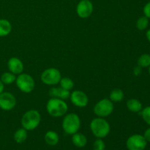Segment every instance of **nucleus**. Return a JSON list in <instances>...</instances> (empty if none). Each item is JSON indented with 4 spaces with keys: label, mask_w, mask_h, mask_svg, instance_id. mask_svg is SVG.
Listing matches in <instances>:
<instances>
[{
    "label": "nucleus",
    "mask_w": 150,
    "mask_h": 150,
    "mask_svg": "<svg viewBox=\"0 0 150 150\" xmlns=\"http://www.w3.org/2000/svg\"><path fill=\"white\" fill-rule=\"evenodd\" d=\"M146 39H147L148 41L150 42V29H148L147 32H146Z\"/></svg>",
    "instance_id": "c756f323"
},
{
    "label": "nucleus",
    "mask_w": 150,
    "mask_h": 150,
    "mask_svg": "<svg viewBox=\"0 0 150 150\" xmlns=\"http://www.w3.org/2000/svg\"><path fill=\"white\" fill-rule=\"evenodd\" d=\"M89 127L92 133L98 139L106 137L109 134L111 130L109 123L102 117H97L92 120Z\"/></svg>",
    "instance_id": "f03ea898"
},
{
    "label": "nucleus",
    "mask_w": 150,
    "mask_h": 150,
    "mask_svg": "<svg viewBox=\"0 0 150 150\" xmlns=\"http://www.w3.org/2000/svg\"><path fill=\"white\" fill-rule=\"evenodd\" d=\"M16 105V98L12 93L3 92L0 94V108L3 111H11Z\"/></svg>",
    "instance_id": "1a4fd4ad"
},
{
    "label": "nucleus",
    "mask_w": 150,
    "mask_h": 150,
    "mask_svg": "<svg viewBox=\"0 0 150 150\" xmlns=\"http://www.w3.org/2000/svg\"><path fill=\"white\" fill-rule=\"evenodd\" d=\"M16 86L23 93H30L35 89V80L27 73H21L16 77Z\"/></svg>",
    "instance_id": "423d86ee"
},
{
    "label": "nucleus",
    "mask_w": 150,
    "mask_h": 150,
    "mask_svg": "<svg viewBox=\"0 0 150 150\" xmlns=\"http://www.w3.org/2000/svg\"><path fill=\"white\" fill-rule=\"evenodd\" d=\"M27 136V130L24 128L18 129L14 133V140L16 143L22 144L26 140Z\"/></svg>",
    "instance_id": "a211bd4d"
},
{
    "label": "nucleus",
    "mask_w": 150,
    "mask_h": 150,
    "mask_svg": "<svg viewBox=\"0 0 150 150\" xmlns=\"http://www.w3.org/2000/svg\"><path fill=\"white\" fill-rule=\"evenodd\" d=\"M40 79L42 83L45 84L48 86H55L59 83L62 79V75L58 69L50 67L42 72Z\"/></svg>",
    "instance_id": "0eeeda50"
},
{
    "label": "nucleus",
    "mask_w": 150,
    "mask_h": 150,
    "mask_svg": "<svg viewBox=\"0 0 150 150\" xmlns=\"http://www.w3.org/2000/svg\"><path fill=\"white\" fill-rule=\"evenodd\" d=\"M0 80L2 81L4 84H12L13 83L16 82V76L10 71L6 72V73H4L1 75Z\"/></svg>",
    "instance_id": "aec40b11"
},
{
    "label": "nucleus",
    "mask_w": 150,
    "mask_h": 150,
    "mask_svg": "<svg viewBox=\"0 0 150 150\" xmlns=\"http://www.w3.org/2000/svg\"><path fill=\"white\" fill-rule=\"evenodd\" d=\"M138 65L141 67H149L150 66V54H142L138 59Z\"/></svg>",
    "instance_id": "5701e85b"
},
{
    "label": "nucleus",
    "mask_w": 150,
    "mask_h": 150,
    "mask_svg": "<svg viewBox=\"0 0 150 150\" xmlns=\"http://www.w3.org/2000/svg\"><path fill=\"white\" fill-rule=\"evenodd\" d=\"M105 143H104V142L101 139H98L95 142H94V150H105Z\"/></svg>",
    "instance_id": "393cba45"
},
{
    "label": "nucleus",
    "mask_w": 150,
    "mask_h": 150,
    "mask_svg": "<svg viewBox=\"0 0 150 150\" xmlns=\"http://www.w3.org/2000/svg\"><path fill=\"white\" fill-rule=\"evenodd\" d=\"M72 142L73 144L77 147H84L87 144V139L83 134L80 133H76L73 135Z\"/></svg>",
    "instance_id": "2eb2a0df"
},
{
    "label": "nucleus",
    "mask_w": 150,
    "mask_h": 150,
    "mask_svg": "<svg viewBox=\"0 0 150 150\" xmlns=\"http://www.w3.org/2000/svg\"><path fill=\"white\" fill-rule=\"evenodd\" d=\"M149 18H146V16H142L139 18L136 21V27L139 30L144 31L147 29L149 26Z\"/></svg>",
    "instance_id": "4be33fe9"
},
{
    "label": "nucleus",
    "mask_w": 150,
    "mask_h": 150,
    "mask_svg": "<svg viewBox=\"0 0 150 150\" xmlns=\"http://www.w3.org/2000/svg\"><path fill=\"white\" fill-rule=\"evenodd\" d=\"M46 110L50 116L57 118L65 115L68 110V105L64 100L52 98L47 103Z\"/></svg>",
    "instance_id": "f257e3e1"
},
{
    "label": "nucleus",
    "mask_w": 150,
    "mask_h": 150,
    "mask_svg": "<svg viewBox=\"0 0 150 150\" xmlns=\"http://www.w3.org/2000/svg\"><path fill=\"white\" fill-rule=\"evenodd\" d=\"M149 76H150V66L149 67Z\"/></svg>",
    "instance_id": "7c9ffc66"
},
{
    "label": "nucleus",
    "mask_w": 150,
    "mask_h": 150,
    "mask_svg": "<svg viewBox=\"0 0 150 150\" xmlns=\"http://www.w3.org/2000/svg\"><path fill=\"white\" fill-rule=\"evenodd\" d=\"M93 4L90 0H81L76 7V13L81 18H87L93 13Z\"/></svg>",
    "instance_id": "9d476101"
},
{
    "label": "nucleus",
    "mask_w": 150,
    "mask_h": 150,
    "mask_svg": "<svg viewBox=\"0 0 150 150\" xmlns=\"http://www.w3.org/2000/svg\"><path fill=\"white\" fill-rule=\"evenodd\" d=\"M12 25L7 19H0V37H6L10 34Z\"/></svg>",
    "instance_id": "dca6fc26"
},
{
    "label": "nucleus",
    "mask_w": 150,
    "mask_h": 150,
    "mask_svg": "<svg viewBox=\"0 0 150 150\" xmlns=\"http://www.w3.org/2000/svg\"><path fill=\"white\" fill-rule=\"evenodd\" d=\"M51 98H59L62 100H67L70 98V91L62 89V87H52L49 89L48 92Z\"/></svg>",
    "instance_id": "ddd939ff"
},
{
    "label": "nucleus",
    "mask_w": 150,
    "mask_h": 150,
    "mask_svg": "<svg viewBox=\"0 0 150 150\" xmlns=\"http://www.w3.org/2000/svg\"><path fill=\"white\" fill-rule=\"evenodd\" d=\"M45 141L50 146H55L59 141V137L57 133L53 130L48 131L45 135Z\"/></svg>",
    "instance_id": "f3484780"
},
{
    "label": "nucleus",
    "mask_w": 150,
    "mask_h": 150,
    "mask_svg": "<svg viewBox=\"0 0 150 150\" xmlns=\"http://www.w3.org/2000/svg\"><path fill=\"white\" fill-rule=\"evenodd\" d=\"M59 84L60 87L68 91L71 90L74 87V82L70 78H62L59 81Z\"/></svg>",
    "instance_id": "412c9836"
},
{
    "label": "nucleus",
    "mask_w": 150,
    "mask_h": 150,
    "mask_svg": "<svg viewBox=\"0 0 150 150\" xmlns=\"http://www.w3.org/2000/svg\"><path fill=\"white\" fill-rule=\"evenodd\" d=\"M147 142L144 136L135 134L130 136L126 142V146L128 150H144Z\"/></svg>",
    "instance_id": "6e6552de"
},
{
    "label": "nucleus",
    "mask_w": 150,
    "mask_h": 150,
    "mask_svg": "<svg viewBox=\"0 0 150 150\" xmlns=\"http://www.w3.org/2000/svg\"><path fill=\"white\" fill-rule=\"evenodd\" d=\"M127 108L130 111L133 113H139L142 111L143 106H142V103L141 101L139 100L135 99V98H131L129 99L127 101Z\"/></svg>",
    "instance_id": "4468645a"
},
{
    "label": "nucleus",
    "mask_w": 150,
    "mask_h": 150,
    "mask_svg": "<svg viewBox=\"0 0 150 150\" xmlns=\"http://www.w3.org/2000/svg\"><path fill=\"white\" fill-rule=\"evenodd\" d=\"M70 101L72 103L79 108H84L89 103V98L86 94L81 90H75L70 94Z\"/></svg>",
    "instance_id": "9b49d317"
},
{
    "label": "nucleus",
    "mask_w": 150,
    "mask_h": 150,
    "mask_svg": "<svg viewBox=\"0 0 150 150\" xmlns=\"http://www.w3.org/2000/svg\"><path fill=\"white\" fill-rule=\"evenodd\" d=\"M141 114L144 121L150 126V106H146L144 108H142Z\"/></svg>",
    "instance_id": "b1692460"
},
{
    "label": "nucleus",
    "mask_w": 150,
    "mask_h": 150,
    "mask_svg": "<svg viewBox=\"0 0 150 150\" xmlns=\"http://www.w3.org/2000/svg\"><path fill=\"white\" fill-rule=\"evenodd\" d=\"M41 115L37 110L31 109L26 111L21 118V125L26 130H33L39 126Z\"/></svg>",
    "instance_id": "7ed1b4c3"
},
{
    "label": "nucleus",
    "mask_w": 150,
    "mask_h": 150,
    "mask_svg": "<svg viewBox=\"0 0 150 150\" xmlns=\"http://www.w3.org/2000/svg\"><path fill=\"white\" fill-rule=\"evenodd\" d=\"M144 137L146 139V142H150V127L148 129H146L144 132Z\"/></svg>",
    "instance_id": "cd10ccee"
},
{
    "label": "nucleus",
    "mask_w": 150,
    "mask_h": 150,
    "mask_svg": "<svg viewBox=\"0 0 150 150\" xmlns=\"http://www.w3.org/2000/svg\"><path fill=\"white\" fill-rule=\"evenodd\" d=\"M124 92L122 89H114L110 93L109 99L111 100L112 102L114 103H119L120 101L124 99Z\"/></svg>",
    "instance_id": "6ab92c4d"
},
{
    "label": "nucleus",
    "mask_w": 150,
    "mask_h": 150,
    "mask_svg": "<svg viewBox=\"0 0 150 150\" xmlns=\"http://www.w3.org/2000/svg\"><path fill=\"white\" fill-rule=\"evenodd\" d=\"M7 67L9 71L15 75H19L23 73V64L20 59L17 57H11L7 62Z\"/></svg>",
    "instance_id": "f8f14e48"
},
{
    "label": "nucleus",
    "mask_w": 150,
    "mask_h": 150,
    "mask_svg": "<svg viewBox=\"0 0 150 150\" xmlns=\"http://www.w3.org/2000/svg\"><path fill=\"white\" fill-rule=\"evenodd\" d=\"M143 12L144 14V16H146V18L150 19V1L145 4L143 9Z\"/></svg>",
    "instance_id": "a878e982"
},
{
    "label": "nucleus",
    "mask_w": 150,
    "mask_h": 150,
    "mask_svg": "<svg viewBox=\"0 0 150 150\" xmlns=\"http://www.w3.org/2000/svg\"><path fill=\"white\" fill-rule=\"evenodd\" d=\"M4 84L2 83L1 80H0V94L4 92Z\"/></svg>",
    "instance_id": "c85d7f7f"
},
{
    "label": "nucleus",
    "mask_w": 150,
    "mask_h": 150,
    "mask_svg": "<svg viewBox=\"0 0 150 150\" xmlns=\"http://www.w3.org/2000/svg\"><path fill=\"white\" fill-rule=\"evenodd\" d=\"M142 72V67H141L140 66H139V65L133 69V73H134L135 76H136L141 75Z\"/></svg>",
    "instance_id": "bb28decb"
},
{
    "label": "nucleus",
    "mask_w": 150,
    "mask_h": 150,
    "mask_svg": "<svg viewBox=\"0 0 150 150\" xmlns=\"http://www.w3.org/2000/svg\"><path fill=\"white\" fill-rule=\"evenodd\" d=\"M81 127V119L78 114L70 113L64 116L62 121V129L67 134L73 135L78 133Z\"/></svg>",
    "instance_id": "20e7f679"
},
{
    "label": "nucleus",
    "mask_w": 150,
    "mask_h": 150,
    "mask_svg": "<svg viewBox=\"0 0 150 150\" xmlns=\"http://www.w3.org/2000/svg\"><path fill=\"white\" fill-rule=\"evenodd\" d=\"M114 104L110 99L104 98L98 101L94 106V113L98 117H105L111 115L114 111Z\"/></svg>",
    "instance_id": "39448f33"
}]
</instances>
